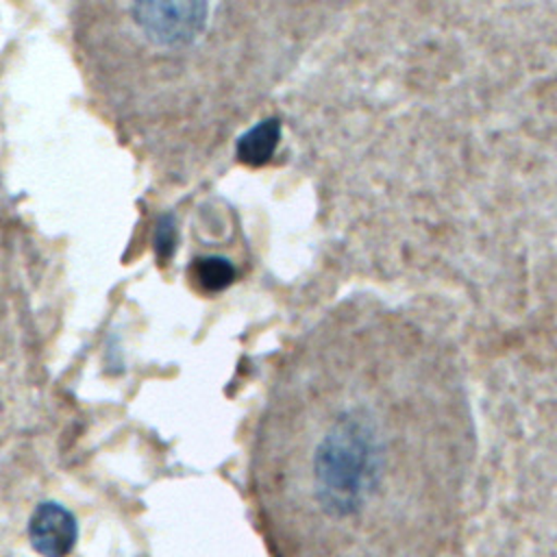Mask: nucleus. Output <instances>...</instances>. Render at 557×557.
Wrapping results in <instances>:
<instances>
[{
	"label": "nucleus",
	"mask_w": 557,
	"mask_h": 557,
	"mask_svg": "<svg viewBox=\"0 0 557 557\" xmlns=\"http://www.w3.org/2000/svg\"><path fill=\"white\" fill-rule=\"evenodd\" d=\"M294 7L87 2L74 44L113 124L154 157L209 152L272 91L294 54Z\"/></svg>",
	"instance_id": "obj_2"
},
{
	"label": "nucleus",
	"mask_w": 557,
	"mask_h": 557,
	"mask_svg": "<svg viewBox=\"0 0 557 557\" xmlns=\"http://www.w3.org/2000/svg\"><path fill=\"white\" fill-rule=\"evenodd\" d=\"M191 278L196 281V285L202 292H222L224 287H228L235 278V270L228 261L224 259H215V257H207V259H198L191 268Z\"/></svg>",
	"instance_id": "obj_5"
},
{
	"label": "nucleus",
	"mask_w": 557,
	"mask_h": 557,
	"mask_svg": "<svg viewBox=\"0 0 557 557\" xmlns=\"http://www.w3.org/2000/svg\"><path fill=\"white\" fill-rule=\"evenodd\" d=\"M78 537L74 516L59 503H41L28 520V540L44 557H65Z\"/></svg>",
	"instance_id": "obj_3"
},
{
	"label": "nucleus",
	"mask_w": 557,
	"mask_h": 557,
	"mask_svg": "<svg viewBox=\"0 0 557 557\" xmlns=\"http://www.w3.org/2000/svg\"><path fill=\"white\" fill-rule=\"evenodd\" d=\"M409 450V344L339 311L281 361L257 433L255 481L278 527L357 533L392 503Z\"/></svg>",
	"instance_id": "obj_1"
},
{
	"label": "nucleus",
	"mask_w": 557,
	"mask_h": 557,
	"mask_svg": "<svg viewBox=\"0 0 557 557\" xmlns=\"http://www.w3.org/2000/svg\"><path fill=\"white\" fill-rule=\"evenodd\" d=\"M278 139H281L278 120H263L237 139V146H235L237 159L244 165L261 168L274 154Z\"/></svg>",
	"instance_id": "obj_4"
}]
</instances>
